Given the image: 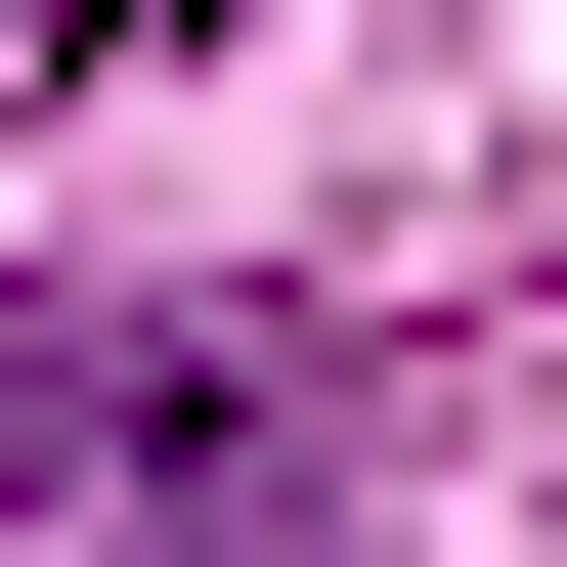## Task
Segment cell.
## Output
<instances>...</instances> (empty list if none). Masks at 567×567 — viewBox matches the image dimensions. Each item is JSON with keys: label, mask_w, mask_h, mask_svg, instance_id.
Returning a JSON list of instances; mask_svg holds the SVG:
<instances>
[{"label": "cell", "mask_w": 567, "mask_h": 567, "mask_svg": "<svg viewBox=\"0 0 567 567\" xmlns=\"http://www.w3.org/2000/svg\"><path fill=\"white\" fill-rule=\"evenodd\" d=\"M306 436H350V306H0V524H262Z\"/></svg>", "instance_id": "6da1fadb"}, {"label": "cell", "mask_w": 567, "mask_h": 567, "mask_svg": "<svg viewBox=\"0 0 567 567\" xmlns=\"http://www.w3.org/2000/svg\"><path fill=\"white\" fill-rule=\"evenodd\" d=\"M175 567H350V524H306V481H262V524H175Z\"/></svg>", "instance_id": "7a4b0ae2"}, {"label": "cell", "mask_w": 567, "mask_h": 567, "mask_svg": "<svg viewBox=\"0 0 567 567\" xmlns=\"http://www.w3.org/2000/svg\"><path fill=\"white\" fill-rule=\"evenodd\" d=\"M87 44H218V0H87Z\"/></svg>", "instance_id": "3957f363"}]
</instances>
